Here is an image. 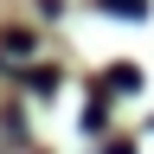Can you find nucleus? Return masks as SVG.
<instances>
[{"mask_svg": "<svg viewBox=\"0 0 154 154\" xmlns=\"http://www.w3.org/2000/svg\"><path fill=\"white\" fill-rule=\"evenodd\" d=\"M109 84H116V90H135V84H141V71H135V64H116V71H109Z\"/></svg>", "mask_w": 154, "mask_h": 154, "instance_id": "obj_1", "label": "nucleus"}, {"mask_svg": "<svg viewBox=\"0 0 154 154\" xmlns=\"http://www.w3.org/2000/svg\"><path fill=\"white\" fill-rule=\"evenodd\" d=\"M109 13H148V0H103Z\"/></svg>", "mask_w": 154, "mask_h": 154, "instance_id": "obj_2", "label": "nucleus"}]
</instances>
